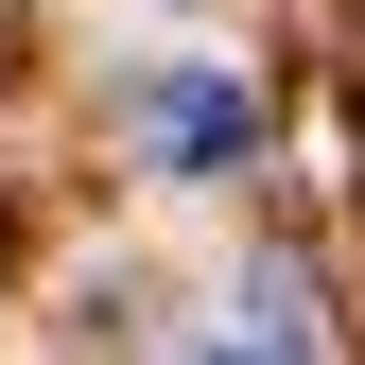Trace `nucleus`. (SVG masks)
<instances>
[{
    "label": "nucleus",
    "mask_w": 365,
    "mask_h": 365,
    "mask_svg": "<svg viewBox=\"0 0 365 365\" xmlns=\"http://www.w3.org/2000/svg\"><path fill=\"white\" fill-rule=\"evenodd\" d=\"M140 140H157V174H226V157H261V105L174 70V87H140Z\"/></svg>",
    "instance_id": "nucleus-1"
},
{
    "label": "nucleus",
    "mask_w": 365,
    "mask_h": 365,
    "mask_svg": "<svg viewBox=\"0 0 365 365\" xmlns=\"http://www.w3.org/2000/svg\"><path fill=\"white\" fill-rule=\"evenodd\" d=\"M226 348H279V365H331L348 331L313 313V279H296V261H244V279H226Z\"/></svg>",
    "instance_id": "nucleus-2"
},
{
    "label": "nucleus",
    "mask_w": 365,
    "mask_h": 365,
    "mask_svg": "<svg viewBox=\"0 0 365 365\" xmlns=\"http://www.w3.org/2000/svg\"><path fill=\"white\" fill-rule=\"evenodd\" d=\"M0 279H18V226H0Z\"/></svg>",
    "instance_id": "nucleus-3"
}]
</instances>
